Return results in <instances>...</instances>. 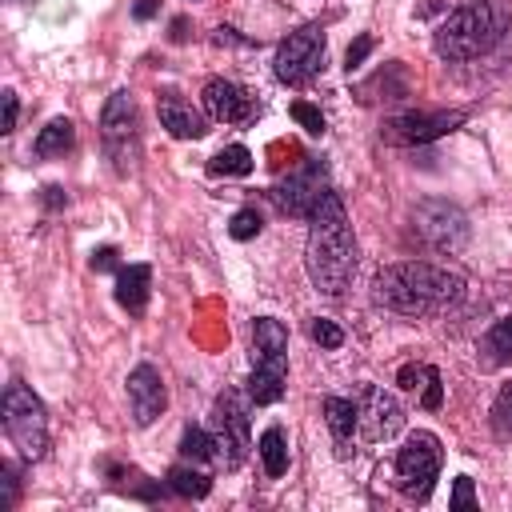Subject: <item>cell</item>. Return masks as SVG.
Returning <instances> with one entry per match:
<instances>
[{"instance_id":"6da1fadb","label":"cell","mask_w":512,"mask_h":512,"mask_svg":"<svg viewBox=\"0 0 512 512\" xmlns=\"http://www.w3.org/2000/svg\"><path fill=\"white\" fill-rule=\"evenodd\" d=\"M308 244H304V268L316 292L324 296H344L352 276H356V236L344 216V200L328 192L316 212L308 216Z\"/></svg>"},{"instance_id":"7a4b0ae2","label":"cell","mask_w":512,"mask_h":512,"mask_svg":"<svg viewBox=\"0 0 512 512\" xmlns=\"http://www.w3.org/2000/svg\"><path fill=\"white\" fill-rule=\"evenodd\" d=\"M372 296H376V304H384L388 312H400V316H440L464 300V280L440 264L404 260V264L380 268Z\"/></svg>"},{"instance_id":"3957f363","label":"cell","mask_w":512,"mask_h":512,"mask_svg":"<svg viewBox=\"0 0 512 512\" xmlns=\"http://www.w3.org/2000/svg\"><path fill=\"white\" fill-rule=\"evenodd\" d=\"M512 28L508 0H460L432 36L440 60H472L492 52Z\"/></svg>"},{"instance_id":"277c9868","label":"cell","mask_w":512,"mask_h":512,"mask_svg":"<svg viewBox=\"0 0 512 512\" xmlns=\"http://www.w3.org/2000/svg\"><path fill=\"white\" fill-rule=\"evenodd\" d=\"M4 432L20 448L24 460H44V452H48V416H44L40 396L20 380H12L4 388Z\"/></svg>"},{"instance_id":"5b68a950","label":"cell","mask_w":512,"mask_h":512,"mask_svg":"<svg viewBox=\"0 0 512 512\" xmlns=\"http://www.w3.org/2000/svg\"><path fill=\"white\" fill-rule=\"evenodd\" d=\"M248 404H252V396H244L236 388H228L212 404L208 432H212V444H216V464L224 472H232L248 460V448H252V440H248Z\"/></svg>"},{"instance_id":"8992f818","label":"cell","mask_w":512,"mask_h":512,"mask_svg":"<svg viewBox=\"0 0 512 512\" xmlns=\"http://www.w3.org/2000/svg\"><path fill=\"white\" fill-rule=\"evenodd\" d=\"M440 464H444L440 440L432 432H412L396 452V488L408 500H428L432 480L440 476Z\"/></svg>"},{"instance_id":"52a82bcc","label":"cell","mask_w":512,"mask_h":512,"mask_svg":"<svg viewBox=\"0 0 512 512\" xmlns=\"http://www.w3.org/2000/svg\"><path fill=\"white\" fill-rule=\"evenodd\" d=\"M100 136H104V148L116 164V172H132L136 156H140V136H136V104H132V92H112L104 112H100Z\"/></svg>"},{"instance_id":"ba28073f","label":"cell","mask_w":512,"mask_h":512,"mask_svg":"<svg viewBox=\"0 0 512 512\" xmlns=\"http://www.w3.org/2000/svg\"><path fill=\"white\" fill-rule=\"evenodd\" d=\"M276 80L280 84H308L320 68H324V32L316 24H304L296 32H288V40L276 48Z\"/></svg>"},{"instance_id":"9c48e42d","label":"cell","mask_w":512,"mask_h":512,"mask_svg":"<svg viewBox=\"0 0 512 512\" xmlns=\"http://www.w3.org/2000/svg\"><path fill=\"white\" fill-rule=\"evenodd\" d=\"M328 192H332V188H328V172H324V164H320V160H308L304 168L288 172V180H280V184L272 188V200H276L288 216L308 220V216L316 212V204H320Z\"/></svg>"},{"instance_id":"30bf717a","label":"cell","mask_w":512,"mask_h":512,"mask_svg":"<svg viewBox=\"0 0 512 512\" xmlns=\"http://www.w3.org/2000/svg\"><path fill=\"white\" fill-rule=\"evenodd\" d=\"M412 220H416V232L424 236V244H432L436 252H460L468 240V220L448 200H424L412 212Z\"/></svg>"},{"instance_id":"8fae6325","label":"cell","mask_w":512,"mask_h":512,"mask_svg":"<svg viewBox=\"0 0 512 512\" xmlns=\"http://www.w3.org/2000/svg\"><path fill=\"white\" fill-rule=\"evenodd\" d=\"M356 416H360V436L380 444V440H392L400 428H404V408L392 392H384L380 384H364L356 392Z\"/></svg>"},{"instance_id":"7c38bea8","label":"cell","mask_w":512,"mask_h":512,"mask_svg":"<svg viewBox=\"0 0 512 512\" xmlns=\"http://www.w3.org/2000/svg\"><path fill=\"white\" fill-rule=\"evenodd\" d=\"M460 124H464V112H408V116L388 120L380 136L388 144H428L436 136H448Z\"/></svg>"},{"instance_id":"4fadbf2b","label":"cell","mask_w":512,"mask_h":512,"mask_svg":"<svg viewBox=\"0 0 512 512\" xmlns=\"http://www.w3.org/2000/svg\"><path fill=\"white\" fill-rule=\"evenodd\" d=\"M128 404H132V420L140 428H148L164 408H168V388L164 376L152 364H136L128 372Z\"/></svg>"},{"instance_id":"5bb4252c","label":"cell","mask_w":512,"mask_h":512,"mask_svg":"<svg viewBox=\"0 0 512 512\" xmlns=\"http://www.w3.org/2000/svg\"><path fill=\"white\" fill-rule=\"evenodd\" d=\"M204 108L220 124H252L260 116V104L244 88H236L232 80H220V76L204 84Z\"/></svg>"},{"instance_id":"9a60e30c","label":"cell","mask_w":512,"mask_h":512,"mask_svg":"<svg viewBox=\"0 0 512 512\" xmlns=\"http://www.w3.org/2000/svg\"><path fill=\"white\" fill-rule=\"evenodd\" d=\"M156 112H160V124H164L176 140H200V136L208 132L204 116H200L192 104H184L176 92H164V96L156 100Z\"/></svg>"},{"instance_id":"2e32d148","label":"cell","mask_w":512,"mask_h":512,"mask_svg":"<svg viewBox=\"0 0 512 512\" xmlns=\"http://www.w3.org/2000/svg\"><path fill=\"white\" fill-rule=\"evenodd\" d=\"M324 420H328V432H332V440H336V456L348 460V456H352V436L360 432L356 400L328 396V400H324Z\"/></svg>"},{"instance_id":"e0dca14e","label":"cell","mask_w":512,"mask_h":512,"mask_svg":"<svg viewBox=\"0 0 512 512\" xmlns=\"http://www.w3.org/2000/svg\"><path fill=\"white\" fill-rule=\"evenodd\" d=\"M284 388H288V360H256L252 380H248L252 404H276Z\"/></svg>"},{"instance_id":"ac0fdd59","label":"cell","mask_w":512,"mask_h":512,"mask_svg":"<svg viewBox=\"0 0 512 512\" xmlns=\"http://www.w3.org/2000/svg\"><path fill=\"white\" fill-rule=\"evenodd\" d=\"M148 284H152V268L148 264H128L116 272V300L120 308H128L132 316H140L148 308Z\"/></svg>"},{"instance_id":"d6986e66","label":"cell","mask_w":512,"mask_h":512,"mask_svg":"<svg viewBox=\"0 0 512 512\" xmlns=\"http://www.w3.org/2000/svg\"><path fill=\"white\" fill-rule=\"evenodd\" d=\"M252 356L256 360H288V328L272 316L252 320Z\"/></svg>"},{"instance_id":"ffe728a7","label":"cell","mask_w":512,"mask_h":512,"mask_svg":"<svg viewBox=\"0 0 512 512\" xmlns=\"http://www.w3.org/2000/svg\"><path fill=\"white\" fill-rule=\"evenodd\" d=\"M72 144H76L72 120H68V116H56V120H48V124L40 128V136H36V156H64Z\"/></svg>"},{"instance_id":"44dd1931","label":"cell","mask_w":512,"mask_h":512,"mask_svg":"<svg viewBox=\"0 0 512 512\" xmlns=\"http://www.w3.org/2000/svg\"><path fill=\"white\" fill-rule=\"evenodd\" d=\"M256 452H260V460H264V472H268L272 480L288 472V440H284V428H268V432L260 436Z\"/></svg>"},{"instance_id":"7402d4cb","label":"cell","mask_w":512,"mask_h":512,"mask_svg":"<svg viewBox=\"0 0 512 512\" xmlns=\"http://www.w3.org/2000/svg\"><path fill=\"white\" fill-rule=\"evenodd\" d=\"M168 488H172L176 496H184V500H200V496H208L212 480H208L200 468H192V464H176V468L168 472Z\"/></svg>"},{"instance_id":"603a6c76","label":"cell","mask_w":512,"mask_h":512,"mask_svg":"<svg viewBox=\"0 0 512 512\" xmlns=\"http://www.w3.org/2000/svg\"><path fill=\"white\" fill-rule=\"evenodd\" d=\"M208 172H212V176H248V172H252V152H248L244 144H228V148H220V152L212 156Z\"/></svg>"},{"instance_id":"cb8c5ba5","label":"cell","mask_w":512,"mask_h":512,"mask_svg":"<svg viewBox=\"0 0 512 512\" xmlns=\"http://www.w3.org/2000/svg\"><path fill=\"white\" fill-rule=\"evenodd\" d=\"M180 456L184 460H192V464H216V444H212V432H204V428H184V436H180Z\"/></svg>"},{"instance_id":"d4e9b609","label":"cell","mask_w":512,"mask_h":512,"mask_svg":"<svg viewBox=\"0 0 512 512\" xmlns=\"http://www.w3.org/2000/svg\"><path fill=\"white\" fill-rule=\"evenodd\" d=\"M488 424H492V436L496 440H512V384L500 388L492 412H488Z\"/></svg>"},{"instance_id":"484cf974","label":"cell","mask_w":512,"mask_h":512,"mask_svg":"<svg viewBox=\"0 0 512 512\" xmlns=\"http://www.w3.org/2000/svg\"><path fill=\"white\" fill-rule=\"evenodd\" d=\"M484 348H488L496 360H508V356H512V316H504V320H496V324L488 328Z\"/></svg>"},{"instance_id":"4316f807","label":"cell","mask_w":512,"mask_h":512,"mask_svg":"<svg viewBox=\"0 0 512 512\" xmlns=\"http://www.w3.org/2000/svg\"><path fill=\"white\" fill-rule=\"evenodd\" d=\"M260 228H264V220H260L256 208H240V212L232 216V224H228L232 240H252V236H260Z\"/></svg>"},{"instance_id":"83f0119b","label":"cell","mask_w":512,"mask_h":512,"mask_svg":"<svg viewBox=\"0 0 512 512\" xmlns=\"http://www.w3.org/2000/svg\"><path fill=\"white\" fill-rule=\"evenodd\" d=\"M308 332H312V340H316L320 348H340V344H344V332H340L332 320H324V316H316Z\"/></svg>"},{"instance_id":"f1b7e54d","label":"cell","mask_w":512,"mask_h":512,"mask_svg":"<svg viewBox=\"0 0 512 512\" xmlns=\"http://www.w3.org/2000/svg\"><path fill=\"white\" fill-rule=\"evenodd\" d=\"M292 120H300L312 136H320V132H324V116H320V108H312L308 100H296V104H292Z\"/></svg>"},{"instance_id":"f546056e","label":"cell","mask_w":512,"mask_h":512,"mask_svg":"<svg viewBox=\"0 0 512 512\" xmlns=\"http://www.w3.org/2000/svg\"><path fill=\"white\" fill-rule=\"evenodd\" d=\"M0 488H4L0 492V508H12L16 504V492H20V480H16V468L8 460L0 464Z\"/></svg>"},{"instance_id":"4dcf8cb0","label":"cell","mask_w":512,"mask_h":512,"mask_svg":"<svg viewBox=\"0 0 512 512\" xmlns=\"http://www.w3.org/2000/svg\"><path fill=\"white\" fill-rule=\"evenodd\" d=\"M452 512H468V508H476V496H472V480L468 476H456V484H452Z\"/></svg>"},{"instance_id":"1f68e13d","label":"cell","mask_w":512,"mask_h":512,"mask_svg":"<svg viewBox=\"0 0 512 512\" xmlns=\"http://www.w3.org/2000/svg\"><path fill=\"white\" fill-rule=\"evenodd\" d=\"M428 376H432V368H424V364H404V368H400V388L416 392V388L428 384Z\"/></svg>"},{"instance_id":"d6a6232c","label":"cell","mask_w":512,"mask_h":512,"mask_svg":"<svg viewBox=\"0 0 512 512\" xmlns=\"http://www.w3.org/2000/svg\"><path fill=\"white\" fill-rule=\"evenodd\" d=\"M368 52H372V36H356V44H352V48H348V56H344V60H348L344 68H348V72H356V68L364 64V56H368Z\"/></svg>"},{"instance_id":"836d02e7","label":"cell","mask_w":512,"mask_h":512,"mask_svg":"<svg viewBox=\"0 0 512 512\" xmlns=\"http://www.w3.org/2000/svg\"><path fill=\"white\" fill-rule=\"evenodd\" d=\"M440 400H444V388H440V372L432 368V376L424 384V408H440Z\"/></svg>"},{"instance_id":"e575fe53","label":"cell","mask_w":512,"mask_h":512,"mask_svg":"<svg viewBox=\"0 0 512 512\" xmlns=\"http://www.w3.org/2000/svg\"><path fill=\"white\" fill-rule=\"evenodd\" d=\"M16 116H20V100H16V92H4V132L16 128Z\"/></svg>"},{"instance_id":"d590c367","label":"cell","mask_w":512,"mask_h":512,"mask_svg":"<svg viewBox=\"0 0 512 512\" xmlns=\"http://www.w3.org/2000/svg\"><path fill=\"white\" fill-rule=\"evenodd\" d=\"M92 268H96V272L116 268V248H100V252H92Z\"/></svg>"},{"instance_id":"8d00e7d4","label":"cell","mask_w":512,"mask_h":512,"mask_svg":"<svg viewBox=\"0 0 512 512\" xmlns=\"http://www.w3.org/2000/svg\"><path fill=\"white\" fill-rule=\"evenodd\" d=\"M156 8H160V0H136L132 4V16L136 20H148V16H156Z\"/></svg>"},{"instance_id":"74e56055","label":"cell","mask_w":512,"mask_h":512,"mask_svg":"<svg viewBox=\"0 0 512 512\" xmlns=\"http://www.w3.org/2000/svg\"><path fill=\"white\" fill-rule=\"evenodd\" d=\"M184 32H188V20H172V40H184Z\"/></svg>"}]
</instances>
